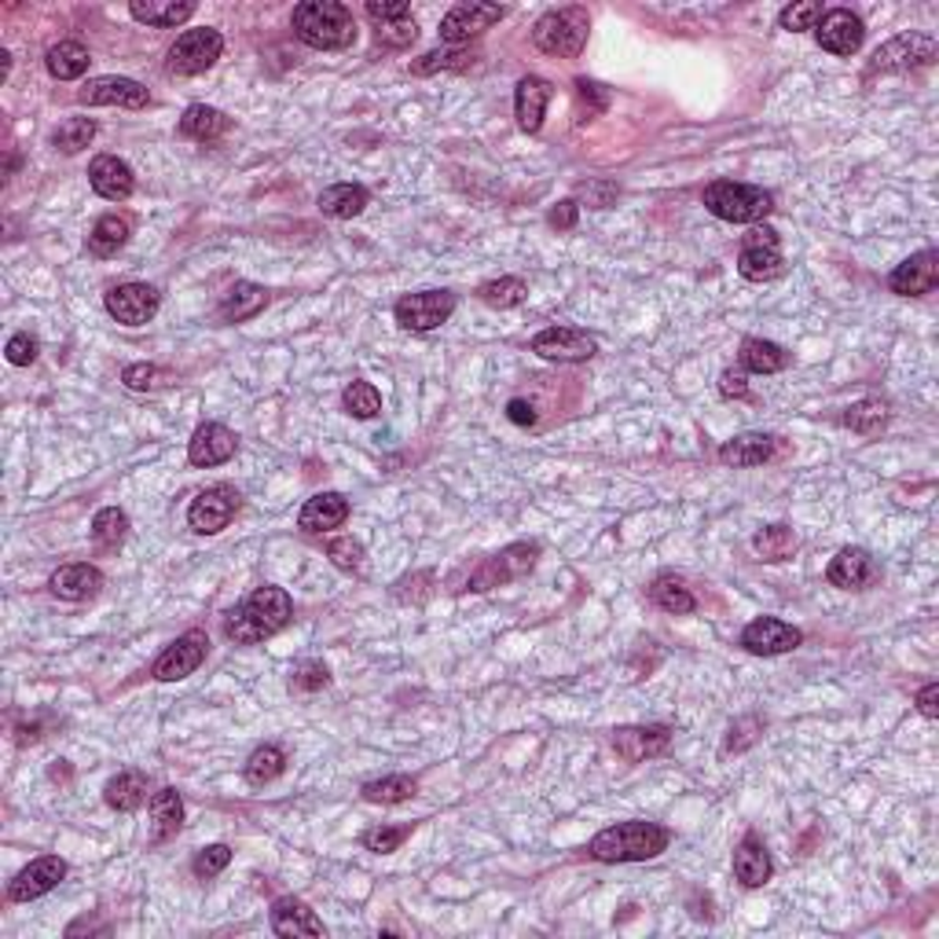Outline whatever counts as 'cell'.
<instances>
[{"label":"cell","mask_w":939,"mask_h":939,"mask_svg":"<svg viewBox=\"0 0 939 939\" xmlns=\"http://www.w3.org/2000/svg\"><path fill=\"white\" fill-rule=\"evenodd\" d=\"M294 617V602L291 595L283 592V587H272L264 584L258 587L254 595H250L243 606L232 609L224 617V635L239 646H254L272 639L275 632H283L286 624Z\"/></svg>","instance_id":"6da1fadb"},{"label":"cell","mask_w":939,"mask_h":939,"mask_svg":"<svg viewBox=\"0 0 939 939\" xmlns=\"http://www.w3.org/2000/svg\"><path fill=\"white\" fill-rule=\"evenodd\" d=\"M291 27L297 41L320 48V52H339V48H349L356 41L353 11L339 4V0H305V4L294 8Z\"/></svg>","instance_id":"7a4b0ae2"},{"label":"cell","mask_w":939,"mask_h":939,"mask_svg":"<svg viewBox=\"0 0 939 939\" xmlns=\"http://www.w3.org/2000/svg\"><path fill=\"white\" fill-rule=\"evenodd\" d=\"M668 845H672V834L665 826L632 818V822H617V826L602 829L592 840V848H587V855L598 862H646V859H657Z\"/></svg>","instance_id":"3957f363"},{"label":"cell","mask_w":939,"mask_h":939,"mask_svg":"<svg viewBox=\"0 0 939 939\" xmlns=\"http://www.w3.org/2000/svg\"><path fill=\"white\" fill-rule=\"evenodd\" d=\"M587 30H592V16L587 8H551L536 19L533 27V44L544 55H558V59H576L587 44Z\"/></svg>","instance_id":"277c9868"},{"label":"cell","mask_w":939,"mask_h":939,"mask_svg":"<svg viewBox=\"0 0 939 939\" xmlns=\"http://www.w3.org/2000/svg\"><path fill=\"white\" fill-rule=\"evenodd\" d=\"M705 206L719 221L730 224H760L775 210V195L764 188L738 184V180H713L705 188Z\"/></svg>","instance_id":"5b68a950"},{"label":"cell","mask_w":939,"mask_h":939,"mask_svg":"<svg viewBox=\"0 0 939 939\" xmlns=\"http://www.w3.org/2000/svg\"><path fill=\"white\" fill-rule=\"evenodd\" d=\"M536 558H539V544H511V547H503L499 555H492V558H485L481 565L470 569L463 592H492V587L522 580L525 573H533Z\"/></svg>","instance_id":"8992f818"},{"label":"cell","mask_w":939,"mask_h":939,"mask_svg":"<svg viewBox=\"0 0 939 939\" xmlns=\"http://www.w3.org/2000/svg\"><path fill=\"white\" fill-rule=\"evenodd\" d=\"M224 52V38L210 27L202 30H184L170 48V74L176 78H195L202 70H210Z\"/></svg>","instance_id":"52a82bcc"},{"label":"cell","mask_w":939,"mask_h":939,"mask_svg":"<svg viewBox=\"0 0 939 939\" xmlns=\"http://www.w3.org/2000/svg\"><path fill=\"white\" fill-rule=\"evenodd\" d=\"M936 59V41L929 33H899V38L885 41L881 48L874 52L870 67H866V74H902V70H913V67H925Z\"/></svg>","instance_id":"ba28073f"},{"label":"cell","mask_w":939,"mask_h":939,"mask_svg":"<svg viewBox=\"0 0 939 939\" xmlns=\"http://www.w3.org/2000/svg\"><path fill=\"white\" fill-rule=\"evenodd\" d=\"M243 507V496L232 488V485H213V488H202L195 499H191L188 507V525L191 533L199 536H216L224 533L228 525H232V517Z\"/></svg>","instance_id":"9c48e42d"},{"label":"cell","mask_w":939,"mask_h":939,"mask_svg":"<svg viewBox=\"0 0 939 939\" xmlns=\"http://www.w3.org/2000/svg\"><path fill=\"white\" fill-rule=\"evenodd\" d=\"M452 312H455L452 291H418V294H404L396 301L393 316L404 331L426 334V331H437L441 323H448Z\"/></svg>","instance_id":"30bf717a"},{"label":"cell","mask_w":939,"mask_h":939,"mask_svg":"<svg viewBox=\"0 0 939 939\" xmlns=\"http://www.w3.org/2000/svg\"><path fill=\"white\" fill-rule=\"evenodd\" d=\"M738 272H741L749 283L778 280V275L786 272V261H781L778 232H775V228L753 224V232L745 235V246H741V254H738Z\"/></svg>","instance_id":"8fae6325"},{"label":"cell","mask_w":939,"mask_h":939,"mask_svg":"<svg viewBox=\"0 0 939 939\" xmlns=\"http://www.w3.org/2000/svg\"><path fill=\"white\" fill-rule=\"evenodd\" d=\"M206 654H210V635L202 628H191V632L180 635L173 646L162 649V657L154 660V679L180 683V679L195 676L199 665L206 660Z\"/></svg>","instance_id":"7c38bea8"},{"label":"cell","mask_w":939,"mask_h":939,"mask_svg":"<svg viewBox=\"0 0 939 939\" xmlns=\"http://www.w3.org/2000/svg\"><path fill=\"white\" fill-rule=\"evenodd\" d=\"M103 305L118 323H125V327H143V323L154 320V312H159L162 294L154 291L151 283H118L107 291Z\"/></svg>","instance_id":"4fadbf2b"},{"label":"cell","mask_w":939,"mask_h":939,"mask_svg":"<svg viewBox=\"0 0 939 939\" xmlns=\"http://www.w3.org/2000/svg\"><path fill=\"white\" fill-rule=\"evenodd\" d=\"M533 353L555 364H580L598 353V342L580 327H547L533 339Z\"/></svg>","instance_id":"5bb4252c"},{"label":"cell","mask_w":939,"mask_h":939,"mask_svg":"<svg viewBox=\"0 0 939 939\" xmlns=\"http://www.w3.org/2000/svg\"><path fill=\"white\" fill-rule=\"evenodd\" d=\"M503 16H507V8H499V4H460L441 19V41L460 48L466 41L481 38L488 27H496Z\"/></svg>","instance_id":"9a60e30c"},{"label":"cell","mask_w":939,"mask_h":939,"mask_svg":"<svg viewBox=\"0 0 939 939\" xmlns=\"http://www.w3.org/2000/svg\"><path fill=\"white\" fill-rule=\"evenodd\" d=\"M367 19L375 22V33L385 48H407L415 44L418 38V27H415V16L412 8L404 4V0H371L364 8Z\"/></svg>","instance_id":"2e32d148"},{"label":"cell","mask_w":939,"mask_h":939,"mask_svg":"<svg viewBox=\"0 0 939 939\" xmlns=\"http://www.w3.org/2000/svg\"><path fill=\"white\" fill-rule=\"evenodd\" d=\"M613 749L620 760L643 764L654 756H665L672 749V727L665 724H649V727H617L613 730Z\"/></svg>","instance_id":"e0dca14e"},{"label":"cell","mask_w":939,"mask_h":939,"mask_svg":"<svg viewBox=\"0 0 939 939\" xmlns=\"http://www.w3.org/2000/svg\"><path fill=\"white\" fill-rule=\"evenodd\" d=\"M800 643H804L800 628H792V624L778 620V617H756L749 628L741 632V646L756 657L789 654V649H797Z\"/></svg>","instance_id":"ac0fdd59"},{"label":"cell","mask_w":939,"mask_h":939,"mask_svg":"<svg viewBox=\"0 0 939 939\" xmlns=\"http://www.w3.org/2000/svg\"><path fill=\"white\" fill-rule=\"evenodd\" d=\"M815 38H818V44L826 48V52H834V55H855V52L862 48L866 27H862V19L855 16V11L834 8V11H826V16L818 19Z\"/></svg>","instance_id":"d6986e66"},{"label":"cell","mask_w":939,"mask_h":939,"mask_svg":"<svg viewBox=\"0 0 939 939\" xmlns=\"http://www.w3.org/2000/svg\"><path fill=\"white\" fill-rule=\"evenodd\" d=\"M939 283V254L936 250H921V254L907 258L902 264H896L892 275H888V291L899 297H921L936 291Z\"/></svg>","instance_id":"ffe728a7"},{"label":"cell","mask_w":939,"mask_h":939,"mask_svg":"<svg viewBox=\"0 0 939 939\" xmlns=\"http://www.w3.org/2000/svg\"><path fill=\"white\" fill-rule=\"evenodd\" d=\"M63 877H67V862L59 859V855H41V859H33L27 870L8 885V899L11 902L41 899V896L52 892V888H59Z\"/></svg>","instance_id":"44dd1931"},{"label":"cell","mask_w":939,"mask_h":939,"mask_svg":"<svg viewBox=\"0 0 939 939\" xmlns=\"http://www.w3.org/2000/svg\"><path fill=\"white\" fill-rule=\"evenodd\" d=\"M78 100L85 107H125V111H140V107L151 103V95L132 78H95L78 92Z\"/></svg>","instance_id":"7402d4cb"},{"label":"cell","mask_w":939,"mask_h":939,"mask_svg":"<svg viewBox=\"0 0 939 939\" xmlns=\"http://www.w3.org/2000/svg\"><path fill=\"white\" fill-rule=\"evenodd\" d=\"M551 95H555V85H551L547 78L528 74V78L517 81V89H514V114H517V125H522L528 137H536V132L544 129V114H547Z\"/></svg>","instance_id":"603a6c76"},{"label":"cell","mask_w":939,"mask_h":939,"mask_svg":"<svg viewBox=\"0 0 939 939\" xmlns=\"http://www.w3.org/2000/svg\"><path fill=\"white\" fill-rule=\"evenodd\" d=\"M89 184L107 202H125L137 191V176H132V165L118 159V154H100L89 165Z\"/></svg>","instance_id":"cb8c5ba5"},{"label":"cell","mask_w":939,"mask_h":939,"mask_svg":"<svg viewBox=\"0 0 939 939\" xmlns=\"http://www.w3.org/2000/svg\"><path fill=\"white\" fill-rule=\"evenodd\" d=\"M239 437L221 423H202L195 430V437L188 444V460L191 466H221L235 455Z\"/></svg>","instance_id":"d4e9b609"},{"label":"cell","mask_w":939,"mask_h":939,"mask_svg":"<svg viewBox=\"0 0 939 939\" xmlns=\"http://www.w3.org/2000/svg\"><path fill=\"white\" fill-rule=\"evenodd\" d=\"M874 576H877V562L862 547H845L826 569V580L840 587V592H862L866 584H874Z\"/></svg>","instance_id":"484cf974"},{"label":"cell","mask_w":939,"mask_h":939,"mask_svg":"<svg viewBox=\"0 0 939 939\" xmlns=\"http://www.w3.org/2000/svg\"><path fill=\"white\" fill-rule=\"evenodd\" d=\"M55 598L63 602H89L100 595L103 587V573L95 569L89 562H74V565H63V569L52 573V580H48Z\"/></svg>","instance_id":"4316f807"},{"label":"cell","mask_w":939,"mask_h":939,"mask_svg":"<svg viewBox=\"0 0 939 939\" xmlns=\"http://www.w3.org/2000/svg\"><path fill=\"white\" fill-rule=\"evenodd\" d=\"M345 517H349V499L342 492H320V496H312L305 507H301L297 525H301V533L320 536V533H331V528H342Z\"/></svg>","instance_id":"83f0119b"},{"label":"cell","mask_w":939,"mask_h":939,"mask_svg":"<svg viewBox=\"0 0 939 939\" xmlns=\"http://www.w3.org/2000/svg\"><path fill=\"white\" fill-rule=\"evenodd\" d=\"M272 932L283 939L297 936H323V921L316 918V910H309L305 902L294 896H283L272 902Z\"/></svg>","instance_id":"f1b7e54d"},{"label":"cell","mask_w":939,"mask_h":939,"mask_svg":"<svg viewBox=\"0 0 939 939\" xmlns=\"http://www.w3.org/2000/svg\"><path fill=\"white\" fill-rule=\"evenodd\" d=\"M770 874H775V866H770L764 840L749 834L738 848H734V877H738L745 888H764L770 881Z\"/></svg>","instance_id":"f546056e"},{"label":"cell","mask_w":939,"mask_h":939,"mask_svg":"<svg viewBox=\"0 0 939 939\" xmlns=\"http://www.w3.org/2000/svg\"><path fill=\"white\" fill-rule=\"evenodd\" d=\"M775 448H778V441L770 437V433H741V437H734L719 448V463L738 466V470L764 466L770 455H775Z\"/></svg>","instance_id":"4dcf8cb0"},{"label":"cell","mask_w":939,"mask_h":939,"mask_svg":"<svg viewBox=\"0 0 939 939\" xmlns=\"http://www.w3.org/2000/svg\"><path fill=\"white\" fill-rule=\"evenodd\" d=\"M264 305H269V291L258 286V283L239 280L232 291L221 297V309H216V316H221L224 323H246V320H254Z\"/></svg>","instance_id":"1f68e13d"},{"label":"cell","mask_w":939,"mask_h":939,"mask_svg":"<svg viewBox=\"0 0 939 939\" xmlns=\"http://www.w3.org/2000/svg\"><path fill=\"white\" fill-rule=\"evenodd\" d=\"M180 826H184V800L173 786H165L151 797V840L162 845V840L180 834Z\"/></svg>","instance_id":"d6a6232c"},{"label":"cell","mask_w":939,"mask_h":939,"mask_svg":"<svg viewBox=\"0 0 939 939\" xmlns=\"http://www.w3.org/2000/svg\"><path fill=\"white\" fill-rule=\"evenodd\" d=\"M129 11L137 22L170 30V27H180V22H188L191 16H195V4H191V0H132Z\"/></svg>","instance_id":"836d02e7"},{"label":"cell","mask_w":939,"mask_h":939,"mask_svg":"<svg viewBox=\"0 0 939 939\" xmlns=\"http://www.w3.org/2000/svg\"><path fill=\"white\" fill-rule=\"evenodd\" d=\"M228 114L224 111H216V107H206V103H191L184 118H180V137L184 140H199V143H213V140H221L224 132H228Z\"/></svg>","instance_id":"e575fe53"},{"label":"cell","mask_w":939,"mask_h":939,"mask_svg":"<svg viewBox=\"0 0 939 939\" xmlns=\"http://www.w3.org/2000/svg\"><path fill=\"white\" fill-rule=\"evenodd\" d=\"M107 808H114V811H137L148 804V775L143 770H122V775H114L111 781H107Z\"/></svg>","instance_id":"d590c367"},{"label":"cell","mask_w":939,"mask_h":939,"mask_svg":"<svg viewBox=\"0 0 939 939\" xmlns=\"http://www.w3.org/2000/svg\"><path fill=\"white\" fill-rule=\"evenodd\" d=\"M741 371H753V375H778V371L789 367V353L778 342H764V339H745L741 342Z\"/></svg>","instance_id":"8d00e7d4"},{"label":"cell","mask_w":939,"mask_h":939,"mask_svg":"<svg viewBox=\"0 0 939 939\" xmlns=\"http://www.w3.org/2000/svg\"><path fill=\"white\" fill-rule=\"evenodd\" d=\"M89 63H92V55L81 41H59L48 48V55H44L48 74L55 81H78L89 70Z\"/></svg>","instance_id":"74e56055"},{"label":"cell","mask_w":939,"mask_h":939,"mask_svg":"<svg viewBox=\"0 0 939 939\" xmlns=\"http://www.w3.org/2000/svg\"><path fill=\"white\" fill-rule=\"evenodd\" d=\"M129 235H132V221L122 213H107L100 216V221L92 224V232H89V250L95 258H114L118 250H122L129 243Z\"/></svg>","instance_id":"f35d334b"},{"label":"cell","mask_w":939,"mask_h":939,"mask_svg":"<svg viewBox=\"0 0 939 939\" xmlns=\"http://www.w3.org/2000/svg\"><path fill=\"white\" fill-rule=\"evenodd\" d=\"M367 188L360 184H331L320 195V210L323 216H334V221H353V216L367 210Z\"/></svg>","instance_id":"ab89813d"},{"label":"cell","mask_w":939,"mask_h":939,"mask_svg":"<svg viewBox=\"0 0 939 939\" xmlns=\"http://www.w3.org/2000/svg\"><path fill=\"white\" fill-rule=\"evenodd\" d=\"M129 536V514L118 507H103L92 517V544L100 551H118Z\"/></svg>","instance_id":"60d3db41"},{"label":"cell","mask_w":939,"mask_h":939,"mask_svg":"<svg viewBox=\"0 0 939 939\" xmlns=\"http://www.w3.org/2000/svg\"><path fill=\"white\" fill-rule=\"evenodd\" d=\"M753 551L764 562H786L797 551V533L789 525H767L753 536Z\"/></svg>","instance_id":"b9f144b4"},{"label":"cell","mask_w":939,"mask_h":939,"mask_svg":"<svg viewBox=\"0 0 939 939\" xmlns=\"http://www.w3.org/2000/svg\"><path fill=\"white\" fill-rule=\"evenodd\" d=\"M477 297L485 301L488 309H517L528 297V286L525 280H517V275H499V280L481 283Z\"/></svg>","instance_id":"7bdbcfd3"},{"label":"cell","mask_w":939,"mask_h":939,"mask_svg":"<svg viewBox=\"0 0 939 939\" xmlns=\"http://www.w3.org/2000/svg\"><path fill=\"white\" fill-rule=\"evenodd\" d=\"M845 426L862 433V437H877L885 426H888V404L885 401H874V396H866V401L851 404L845 412Z\"/></svg>","instance_id":"ee69618b"},{"label":"cell","mask_w":939,"mask_h":939,"mask_svg":"<svg viewBox=\"0 0 939 939\" xmlns=\"http://www.w3.org/2000/svg\"><path fill=\"white\" fill-rule=\"evenodd\" d=\"M286 770V753L280 745H261V749L250 753L246 760V781L250 786H269Z\"/></svg>","instance_id":"f6af8a7d"},{"label":"cell","mask_w":939,"mask_h":939,"mask_svg":"<svg viewBox=\"0 0 939 939\" xmlns=\"http://www.w3.org/2000/svg\"><path fill=\"white\" fill-rule=\"evenodd\" d=\"M649 598H654V606H660L665 613H676V617H683V613H694V609H697L694 595L686 592L683 580H676V576H657L654 587H649Z\"/></svg>","instance_id":"bcb514c9"},{"label":"cell","mask_w":939,"mask_h":939,"mask_svg":"<svg viewBox=\"0 0 939 939\" xmlns=\"http://www.w3.org/2000/svg\"><path fill=\"white\" fill-rule=\"evenodd\" d=\"M418 792V781L407 778V775H390V778H378V781H367L364 786V800L371 804H404L412 800Z\"/></svg>","instance_id":"7dc6e473"},{"label":"cell","mask_w":939,"mask_h":939,"mask_svg":"<svg viewBox=\"0 0 939 939\" xmlns=\"http://www.w3.org/2000/svg\"><path fill=\"white\" fill-rule=\"evenodd\" d=\"M95 137V122L92 118H70V122H63L55 132H52V143L63 154H78V151H85L89 143Z\"/></svg>","instance_id":"c3c4849f"},{"label":"cell","mask_w":939,"mask_h":939,"mask_svg":"<svg viewBox=\"0 0 939 939\" xmlns=\"http://www.w3.org/2000/svg\"><path fill=\"white\" fill-rule=\"evenodd\" d=\"M342 404H345V412L353 415V418H375L382 412V396H378V390L371 382L345 385Z\"/></svg>","instance_id":"681fc988"},{"label":"cell","mask_w":939,"mask_h":939,"mask_svg":"<svg viewBox=\"0 0 939 939\" xmlns=\"http://www.w3.org/2000/svg\"><path fill=\"white\" fill-rule=\"evenodd\" d=\"M474 52L470 48H437V52H430L423 55L418 63L412 67L415 74H437V70H466L470 63H474Z\"/></svg>","instance_id":"f907efd6"},{"label":"cell","mask_w":939,"mask_h":939,"mask_svg":"<svg viewBox=\"0 0 939 939\" xmlns=\"http://www.w3.org/2000/svg\"><path fill=\"white\" fill-rule=\"evenodd\" d=\"M122 382L132 393H154V390H162V385H170L173 375L165 367H154V364H129L122 371Z\"/></svg>","instance_id":"816d5d0a"},{"label":"cell","mask_w":939,"mask_h":939,"mask_svg":"<svg viewBox=\"0 0 939 939\" xmlns=\"http://www.w3.org/2000/svg\"><path fill=\"white\" fill-rule=\"evenodd\" d=\"M576 100H580V118L576 122H592L595 114H602L609 107V89L598 85V81H587V78H576Z\"/></svg>","instance_id":"f5cc1de1"},{"label":"cell","mask_w":939,"mask_h":939,"mask_svg":"<svg viewBox=\"0 0 939 939\" xmlns=\"http://www.w3.org/2000/svg\"><path fill=\"white\" fill-rule=\"evenodd\" d=\"M818 19H822V4H818V0H800V4H789L786 11H781L778 27L800 33V30H815Z\"/></svg>","instance_id":"db71d44e"},{"label":"cell","mask_w":939,"mask_h":939,"mask_svg":"<svg viewBox=\"0 0 939 939\" xmlns=\"http://www.w3.org/2000/svg\"><path fill=\"white\" fill-rule=\"evenodd\" d=\"M228 862H232V848L228 845H210L195 855V862H191V874L199 877V881H210L221 870H228Z\"/></svg>","instance_id":"11a10c76"},{"label":"cell","mask_w":939,"mask_h":939,"mask_svg":"<svg viewBox=\"0 0 939 939\" xmlns=\"http://www.w3.org/2000/svg\"><path fill=\"white\" fill-rule=\"evenodd\" d=\"M407 837H412V826H375L364 834V848L378 851V855H390V851L401 848Z\"/></svg>","instance_id":"9f6ffc18"},{"label":"cell","mask_w":939,"mask_h":939,"mask_svg":"<svg viewBox=\"0 0 939 939\" xmlns=\"http://www.w3.org/2000/svg\"><path fill=\"white\" fill-rule=\"evenodd\" d=\"M327 558L339 565V569H345V573H360V569H364V547H360L353 536L331 539V544H327Z\"/></svg>","instance_id":"6f0895ef"},{"label":"cell","mask_w":939,"mask_h":939,"mask_svg":"<svg viewBox=\"0 0 939 939\" xmlns=\"http://www.w3.org/2000/svg\"><path fill=\"white\" fill-rule=\"evenodd\" d=\"M4 353H8V364H16V367H30L33 360H38V353H41V345H38V339H33V334H11L8 339V345H4Z\"/></svg>","instance_id":"680465c9"},{"label":"cell","mask_w":939,"mask_h":939,"mask_svg":"<svg viewBox=\"0 0 939 939\" xmlns=\"http://www.w3.org/2000/svg\"><path fill=\"white\" fill-rule=\"evenodd\" d=\"M331 683V672L320 665V660H305V665L294 668V690L301 694H316Z\"/></svg>","instance_id":"91938a15"},{"label":"cell","mask_w":939,"mask_h":939,"mask_svg":"<svg viewBox=\"0 0 939 939\" xmlns=\"http://www.w3.org/2000/svg\"><path fill=\"white\" fill-rule=\"evenodd\" d=\"M719 393H724L727 401L749 396V378H745V371H724V375H719Z\"/></svg>","instance_id":"94428289"},{"label":"cell","mask_w":939,"mask_h":939,"mask_svg":"<svg viewBox=\"0 0 939 939\" xmlns=\"http://www.w3.org/2000/svg\"><path fill=\"white\" fill-rule=\"evenodd\" d=\"M576 216H580V206H576L573 199H565L551 210L547 221H551V228H558V232H569V228H576Z\"/></svg>","instance_id":"6125c7cd"},{"label":"cell","mask_w":939,"mask_h":939,"mask_svg":"<svg viewBox=\"0 0 939 939\" xmlns=\"http://www.w3.org/2000/svg\"><path fill=\"white\" fill-rule=\"evenodd\" d=\"M580 195L587 199V206L602 210V206H609V199H613V195H617V184H606V180H595V184H584V188H580Z\"/></svg>","instance_id":"be15d7a7"},{"label":"cell","mask_w":939,"mask_h":939,"mask_svg":"<svg viewBox=\"0 0 939 939\" xmlns=\"http://www.w3.org/2000/svg\"><path fill=\"white\" fill-rule=\"evenodd\" d=\"M507 418L514 426H536V404H528V401H522V396H514V401L507 404Z\"/></svg>","instance_id":"e7e4bbea"},{"label":"cell","mask_w":939,"mask_h":939,"mask_svg":"<svg viewBox=\"0 0 939 939\" xmlns=\"http://www.w3.org/2000/svg\"><path fill=\"white\" fill-rule=\"evenodd\" d=\"M918 713H921L925 719H936V716H939V686H936V683L921 686V690H918Z\"/></svg>","instance_id":"03108f58"},{"label":"cell","mask_w":939,"mask_h":939,"mask_svg":"<svg viewBox=\"0 0 939 939\" xmlns=\"http://www.w3.org/2000/svg\"><path fill=\"white\" fill-rule=\"evenodd\" d=\"M8 70H11V52H4V48H0V81L8 78Z\"/></svg>","instance_id":"003e7915"}]
</instances>
